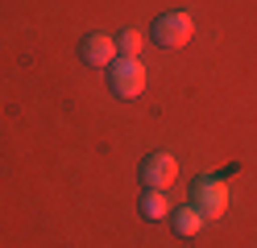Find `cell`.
I'll return each mask as SVG.
<instances>
[{"mask_svg":"<svg viewBox=\"0 0 257 248\" xmlns=\"http://www.w3.org/2000/svg\"><path fill=\"white\" fill-rule=\"evenodd\" d=\"M191 207H195L203 219H220L228 211V182L220 174H203L195 186H191Z\"/></svg>","mask_w":257,"mask_h":248,"instance_id":"obj_1","label":"cell"},{"mask_svg":"<svg viewBox=\"0 0 257 248\" xmlns=\"http://www.w3.org/2000/svg\"><path fill=\"white\" fill-rule=\"evenodd\" d=\"M108 91L116 99H137L146 91V66L137 58H116L108 66Z\"/></svg>","mask_w":257,"mask_h":248,"instance_id":"obj_2","label":"cell"},{"mask_svg":"<svg viewBox=\"0 0 257 248\" xmlns=\"http://www.w3.org/2000/svg\"><path fill=\"white\" fill-rule=\"evenodd\" d=\"M174 178H179V157L166 153V149L150 153L146 161H141V170H137L141 190H170V186H174Z\"/></svg>","mask_w":257,"mask_h":248,"instance_id":"obj_3","label":"cell"},{"mask_svg":"<svg viewBox=\"0 0 257 248\" xmlns=\"http://www.w3.org/2000/svg\"><path fill=\"white\" fill-rule=\"evenodd\" d=\"M150 38L162 46V50H183L191 38H195V21H191V13H162L154 21Z\"/></svg>","mask_w":257,"mask_h":248,"instance_id":"obj_4","label":"cell"},{"mask_svg":"<svg viewBox=\"0 0 257 248\" xmlns=\"http://www.w3.org/2000/svg\"><path fill=\"white\" fill-rule=\"evenodd\" d=\"M79 58L87 66H112L120 54H116V38H108V33H87L83 42H79Z\"/></svg>","mask_w":257,"mask_h":248,"instance_id":"obj_5","label":"cell"},{"mask_svg":"<svg viewBox=\"0 0 257 248\" xmlns=\"http://www.w3.org/2000/svg\"><path fill=\"white\" fill-rule=\"evenodd\" d=\"M203 223H207V219H203V215L191 207V203H187V207H179V211H170V227L179 231V236H187V240H191V236H199Z\"/></svg>","mask_w":257,"mask_h":248,"instance_id":"obj_6","label":"cell"},{"mask_svg":"<svg viewBox=\"0 0 257 248\" xmlns=\"http://www.w3.org/2000/svg\"><path fill=\"white\" fill-rule=\"evenodd\" d=\"M141 215H146V219H166L170 215V198H166V190H146L141 194Z\"/></svg>","mask_w":257,"mask_h":248,"instance_id":"obj_7","label":"cell"},{"mask_svg":"<svg viewBox=\"0 0 257 248\" xmlns=\"http://www.w3.org/2000/svg\"><path fill=\"white\" fill-rule=\"evenodd\" d=\"M116 54H120V58H137V54H141V33H137V29H124L120 38H116Z\"/></svg>","mask_w":257,"mask_h":248,"instance_id":"obj_8","label":"cell"}]
</instances>
